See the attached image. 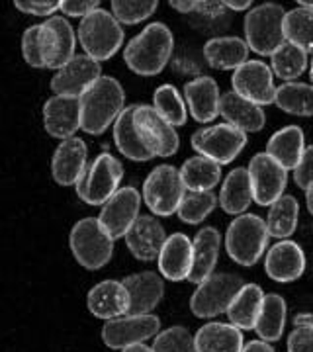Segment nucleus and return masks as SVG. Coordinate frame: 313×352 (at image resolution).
Instances as JSON below:
<instances>
[{
    "mask_svg": "<svg viewBox=\"0 0 313 352\" xmlns=\"http://www.w3.org/2000/svg\"><path fill=\"white\" fill-rule=\"evenodd\" d=\"M175 50V36L163 22L145 25L125 45L124 61L131 73L141 76H155L163 73Z\"/></svg>",
    "mask_w": 313,
    "mask_h": 352,
    "instance_id": "nucleus-1",
    "label": "nucleus"
},
{
    "mask_svg": "<svg viewBox=\"0 0 313 352\" xmlns=\"http://www.w3.org/2000/svg\"><path fill=\"white\" fill-rule=\"evenodd\" d=\"M125 108V92L120 80L102 76L80 96V129L88 135H102L118 122Z\"/></svg>",
    "mask_w": 313,
    "mask_h": 352,
    "instance_id": "nucleus-2",
    "label": "nucleus"
},
{
    "mask_svg": "<svg viewBox=\"0 0 313 352\" xmlns=\"http://www.w3.org/2000/svg\"><path fill=\"white\" fill-rule=\"evenodd\" d=\"M284 18V6L276 2H263L250 8L245 16V41L249 50L257 55L272 57L286 43Z\"/></svg>",
    "mask_w": 313,
    "mask_h": 352,
    "instance_id": "nucleus-3",
    "label": "nucleus"
},
{
    "mask_svg": "<svg viewBox=\"0 0 313 352\" xmlns=\"http://www.w3.org/2000/svg\"><path fill=\"white\" fill-rule=\"evenodd\" d=\"M268 227L257 214H243L235 217L226 233V249L229 258L241 266H252L263 258L268 245Z\"/></svg>",
    "mask_w": 313,
    "mask_h": 352,
    "instance_id": "nucleus-4",
    "label": "nucleus"
},
{
    "mask_svg": "<svg viewBox=\"0 0 313 352\" xmlns=\"http://www.w3.org/2000/svg\"><path fill=\"white\" fill-rule=\"evenodd\" d=\"M78 43L98 63L112 59L124 43V28L112 12L98 8L78 24Z\"/></svg>",
    "mask_w": 313,
    "mask_h": 352,
    "instance_id": "nucleus-5",
    "label": "nucleus"
},
{
    "mask_svg": "<svg viewBox=\"0 0 313 352\" xmlns=\"http://www.w3.org/2000/svg\"><path fill=\"white\" fill-rule=\"evenodd\" d=\"M69 245L76 263L87 270H100L114 254V239L104 231L98 217L76 221L69 235Z\"/></svg>",
    "mask_w": 313,
    "mask_h": 352,
    "instance_id": "nucleus-6",
    "label": "nucleus"
},
{
    "mask_svg": "<svg viewBox=\"0 0 313 352\" xmlns=\"http://www.w3.org/2000/svg\"><path fill=\"white\" fill-rule=\"evenodd\" d=\"M186 196L180 170L173 164H159L143 182V201L157 217L178 214V208Z\"/></svg>",
    "mask_w": 313,
    "mask_h": 352,
    "instance_id": "nucleus-7",
    "label": "nucleus"
},
{
    "mask_svg": "<svg viewBox=\"0 0 313 352\" xmlns=\"http://www.w3.org/2000/svg\"><path fill=\"white\" fill-rule=\"evenodd\" d=\"M124 178V164L110 153H100L90 166L87 175L76 182V196L88 206H104L120 190Z\"/></svg>",
    "mask_w": 313,
    "mask_h": 352,
    "instance_id": "nucleus-8",
    "label": "nucleus"
},
{
    "mask_svg": "<svg viewBox=\"0 0 313 352\" xmlns=\"http://www.w3.org/2000/svg\"><path fill=\"white\" fill-rule=\"evenodd\" d=\"M243 286L245 282L241 276L229 274V272L212 274L208 280L198 284L196 292L192 294L190 311L200 319H212L217 315L227 314L229 305Z\"/></svg>",
    "mask_w": 313,
    "mask_h": 352,
    "instance_id": "nucleus-9",
    "label": "nucleus"
},
{
    "mask_svg": "<svg viewBox=\"0 0 313 352\" xmlns=\"http://www.w3.org/2000/svg\"><path fill=\"white\" fill-rule=\"evenodd\" d=\"M190 145L206 159H212L217 164H229L245 149L247 133L229 124H217L194 131L190 138Z\"/></svg>",
    "mask_w": 313,
    "mask_h": 352,
    "instance_id": "nucleus-10",
    "label": "nucleus"
},
{
    "mask_svg": "<svg viewBox=\"0 0 313 352\" xmlns=\"http://www.w3.org/2000/svg\"><path fill=\"white\" fill-rule=\"evenodd\" d=\"M161 319L157 315H124L110 319L102 327V340L112 351H124L136 344H143L151 337H157Z\"/></svg>",
    "mask_w": 313,
    "mask_h": 352,
    "instance_id": "nucleus-11",
    "label": "nucleus"
},
{
    "mask_svg": "<svg viewBox=\"0 0 313 352\" xmlns=\"http://www.w3.org/2000/svg\"><path fill=\"white\" fill-rule=\"evenodd\" d=\"M133 126L141 141L155 157H173L180 147V138L175 126H171L153 106L138 104L133 113Z\"/></svg>",
    "mask_w": 313,
    "mask_h": 352,
    "instance_id": "nucleus-12",
    "label": "nucleus"
},
{
    "mask_svg": "<svg viewBox=\"0 0 313 352\" xmlns=\"http://www.w3.org/2000/svg\"><path fill=\"white\" fill-rule=\"evenodd\" d=\"M247 168L252 198L259 206H272L284 196V190L288 186V170L280 163H276L268 153H257Z\"/></svg>",
    "mask_w": 313,
    "mask_h": 352,
    "instance_id": "nucleus-13",
    "label": "nucleus"
},
{
    "mask_svg": "<svg viewBox=\"0 0 313 352\" xmlns=\"http://www.w3.org/2000/svg\"><path fill=\"white\" fill-rule=\"evenodd\" d=\"M231 87L233 92L239 96L255 102L259 106H270L276 100L274 73L272 69L263 61L250 59L245 65H241L231 76Z\"/></svg>",
    "mask_w": 313,
    "mask_h": 352,
    "instance_id": "nucleus-14",
    "label": "nucleus"
},
{
    "mask_svg": "<svg viewBox=\"0 0 313 352\" xmlns=\"http://www.w3.org/2000/svg\"><path fill=\"white\" fill-rule=\"evenodd\" d=\"M102 67L88 55H75L51 78V90L55 96L80 98L88 88L102 78Z\"/></svg>",
    "mask_w": 313,
    "mask_h": 352,
    "instance_id": "nucleus-15",
    "label": "nucleus"
},
{
    "mask_svg": "<svg viewBox=\"0 0 313 352\" xmlns=\"http://www.w3.org/2000/svg\"><path fill=\"white\" fill-rule=\"evenodd\" d=\"M139 208H141V194L133 186H125L118 190L102 206L98 221L114 241L122 239L139 219Z\"/></svg>",
    "mask_w": 313,
    "mask_h": 352,
    "instance_id": "nucleus-16",
    "label": "nucleus"
},
{
    "mask_svg": "<svg viewBox=\"0 0 313 352\" xmlns=\"http://www.w3.org/2000/svg\"><path fill=\"white\" fill-rule=\"evenodd\" d=\"M87 143L80 138L65 139L53 153L51 175L59 186H76L88 170Z\"/></svg>",
    "mask_w": 313,
    "mask_h": 352,
    "instance_id": "nucleus-17",
    "label": "nucleus"
},
{
    "mask_svg": "<svg viewBox=\"0 0 313 352\" xmlns=\"http://www.w3.org/2000/svg\"><path fill=\"white\" fill-rule=\"evenodd\" d=\"M124 239L129 252L138 261L151 263L159 258L169 237L164 233V227L159 223L155 215H139V219L127 231Z\"/></svg>",
    "mask_w": 313,
    "mask_h": 352,
    "instance_id": "nucleus-18",
    "label": "nucleus"
},
{
    "mask_svg": "<svg viewBox=\"0 0 313 352\" xmlns=\"http://www.w3.org/2000/svg\"><path fill=\"white\" fill-rule=\"evenodd\" d=\"M43 127L55 139H71L80 129V98L51 96L43 104Z\"/></svg>",
    "mask_w": 313,
    "mask_h": 352,
    "instance_id": "nucleus-19",
    "label": "nucleus"
},
{
    "mask_svg": "<svg viewBox=\"0 0 313 352\" xmlns=\"http://www.w3.org/2000/svg\"><path fill=\"white\" fill-rule=\"evenodd\" d=\"M264 270L270 280L288 284L301 278L305 272V254L298 243L284 239L274 243L264 258Z\"/></svg>",
    "mask_w": 313,
    "mask_h": 352,
    "instance_id": "nucleus-20",
    "label": "nucleus"
},
{
    "mask_svg": "<svg viewBox=\"0 0 313 352\" xmlns=\"http://www.w3.org/2000/svg\"><path fill=\"white\" fill-rule=\"evenodd\" d=\"M87 305L88 311L98 319H118L129 314V294L124 282L104 280L88 292Z\"/></svg>",
    "mask_w": 313,
    "mask_h": 352,
    "instance_id": "nucleus-21",
    "label": "nucleus"
},
{
    "mask_svg": "<svg viewBox=\"0 0 313 352\" xmlns=\"http://www.w3.org/2000/svg\"><path fill=\"white\" fill-rule=\"evenodd\" d=\"M184 100L188 104L190 116L198 124H210L219 116L222 94L219 87L212 76H196L184 85Z\"/></svg>",
    "mask_w": 313,
    "mask_h": 352,
    "instance_id": "nucleus-22",
    "label": "nucleus"
},
{
    "mask_svg": "<svg viewBox=\"0 0 313 352\" xmlns=\"http://www.w3.org/2000/svg\"><path fill=\"white\" fill-rule=\"evenodd\" d=\"M129 294V315H149L164 296V282L157 272H138L122 280Z\"/></svg>",
    "mask_w": 313,
    "mask_h": 352,
    "instance_id": "nucleus-23",
    "label": "nucleus"
},
{
    "mask_svg": "<svg viewBox=\"0 0 313 352\" xmlns=\"http://www.w3.org/2000/svg\"><path fill=\"white\" fill-rule=\"evenodd\" d=\"M41 24H43L45 45H47V69L59 71L75 57V30L63 16H53Z\"/></svg>",
    "mask_w": 313,
    "mask_h": 352,
    "instance_id": "nucleus-24",
    "label": "nucleus"
},
{
    "mask_svg": "<svg viewBox=\"0 0 313 352\" xmlns=\"http://www.w3.org/2000/svg\"><path fill=\"white\" fill-rule=\"evenodd\" d=\"M159 272L171 282L188 280L194 261V243L184 233H173L159 254Z\"/></svg>",
    "mask_w": 313,
    "mask_h": 352,
    "instance_id": "nucleus-25",
    "label": "nucleus"
},
{
    "mask_svg": "<svg viewBox=\"0 0 313 352\" xmlns=\"http://www.w3.org/2000/svg\"><path fill=\"white\" fill-rule=\"evenodd\" d=\"M219 116L226 120V124L237 127L245 133H257L266 124V113H264L263 106L239 96L233 90L222 94Z\"/></svg>",
    "mask_w": 313,
    "mask_h": 352,
    "instance_id": "nucleus-26",
    "label": "nucleus"
},
{
    "mask_svg": "<svg viewBox=\"0 0 313 352\" xmlns=\"http://www.w3.org/2000/svg\"><path fill=\"white\" fill-rule=\"evenodd\" d=\"M192 243H194V261H192V272L188 276V282L198 286L204 280L215 274L213 270L219 258L222 235L215 227H202Z\"/></svg>",
    "mask_w": 313,
    "mask_h": 352,
    "instance_id": "nucleus-27",
    "label": "nucleus"
},
{
    "mask_svg": "<svg viewBox=\"0 0 313 352\" xmlns=\"http://www.w3.org/2000/svg\"><path fill=\"white\" fill-rule=\"evenodd\" d=\"M204 57L210 67L219 71H237L241 65H245L249 59V45L247 41L235 36L226 38H212L204 45Z\"/></svg>",
    "mask_w": 313,
    "mask_h": 352,
    "instance_id": "nucleus-28",
    "label": "nucleus"
},
{
    "mask_svg": "<svg viewBox=\"0 0 313 352\" xmlns=\"http://www.w3.org/2000/svg\"><path fill=\"white\" fill-rule=\"evenodd\" d=\"M252 198V186H250L249 168L237 166L226 176L222 190H219V206L229 215H243L249 210Z\"/></svg>",
    "mask_w": 313,
    "mask_h": 352,
    "instance_id": "nucleus-29",
    "label": "nucleus"
},
{
    "mask_svg": "<svg viewBox=\"0 0 313 352\" xmlns=\"http://www.w3.org/2000/svg\"><path fill=\"white\" fill-rule=\"evenodd\" d=\"M305 151V138L300 126H286L270 135L266 153L286 170H294L300 164Z\"/></svg>",
    "mask_w": 313,
    "mask_h": 352,
    "instance_id": "nucleus-30",
    "label": "nucleus"
},
{
    "mask_svg": "<svg viewBox=\"0 0 313 352\" xmlns=\"http://www.w3.org/2000/svg\"><path fill=\"white\" fill-rule=\"evenodd\" d=\"M196 352H243V333L231 323L212 321L198 329Z\"/></svg>",
    "mask_w": 313,
    "mask_h": 352,
    "instance_id": "nucleus-31",
    "label": "nucleus"
},
{
    "mask_svg": "<svg viewBox=\"0 0 313 352\" xmlns=\"http://www.w3.org/2000/svg\"><path fill=\"white\" fill-rule=\"evenodd\" d=\"M136 108H138V104L127 106L122 116L118 118V122L114 124V143L125 159L136 161V163H145V161L155 159V155L147 149V145L141 141L139 133L136 131V126H133Z\"/></svg>",
    "mask_w": 313,
    "mask_h": 352,
    "instance_id": "nucleus-32",
    "label": "nucleus"
},
{
    "mask_svg": "<svg viewBox=\"0 0 313 352\" xmlns=\"http://www.w3.org/2000/svg\"><path fill=\"white\" fill-rule=\"evenodd\" d=\"M264 292L259 284H245L241 292L235 296L227 309L229 323L241 331H250L257 327L259 315L263 309Z\"/></svg>",
    "mask_w": 313,
    "mask_h": 352,
    "instance_id": "nucleus-33",
    "label": "nucleus"
},
{
    "mask_svg": "<svg viewBox=\"0 0 313 352\" xmlns=\"http://www.w3.org/2000/svg\"><path fill=\"white\" fill-rule=\"evenodd\" d=\"M180 176L188 192H212L222 180V164L196 155L182 163Z\"/></svg>",
    "mask_w": 313,
    "mask_h": 352,
    "instance_id": "nucleus-34",
    "label": "nucleus"
},
{
    "mask_svg": "<svg viewBox=\"0 0 313 352\" xmlns=\"http://www.w3.org/2000/svg\"><path fill=\"white\" fill-rule=\"evenodd\" d=\"M298 221H300V204L294 196L284 194L268 210V217H266L268 235L280 241L288 239L290 235L296 231Z\"/></svg>",
    "mask_w": 313,
    "mask_h": 352,
    "instance_id": "nucleus-35",
    "label": "nucleus"
},
{
    "mask_svg": "<svg viewBox=\"0 0 313 352\" xmlns=\"http://www.w3.org/2000/svg\"><path fill=\"white\" fill-rule=\"evenodd\" d=\"M286 327V302L278 294H266L264 296L263 309L257 321V335L266 342H274L282 337Z\"/></svg>",
    "mask_w": 313,
    "mask_h": 352,
    "instance_id": "nucleus-36",
    "label": "nucleus"
},
{
    "mask_svg": "<svg viewBox=\"0 0 313 352\" xmlns=\"http://www.w3.org/2000/svg\"><path fill=\"white\" fill-rule=\"evenodd\" d=\"M274 104L282 112L312 118L313 116V85L307 82H284L276 90Z\"/></svg>",
    "mask_w": 313,
    "mask_h": 352,
    "instance_id": "nucleus-37",
    "label": "nucleus"
},
{
    "mask_svg": "<svg viewBox=\"0 0 313 352\" xmlns=\"http://www.w3.org/2000/svg\"><path fill=\"white\" fill-rule=\"evenodd\" d=\"M270 69L278 78H282L286 82H294L307 69V53L300 50L298 45H292L286 41L270 57Z\"/></svg>",
    "mask_w": 313,
    "mask_h": 352,
    "instance_id": "nucleus-38",
    "label": "nucleus"
},
{
    "mask_svg": "<svg viewBox=\"0 0 313 352\" xmlns=\"http://www.w3.org/2000/svg\"><path fill=\"white\" fill-rule=\"evenodd\" d=\"M284 38L298 45L307 55L313 53V12L305 8H294L284 18Z\"/></svg>",
    "mask_w": 313,
    "mask_h": 352,
    "instance_id": "nucleus-39",
    "label": "nucleus"
},
{
    "mask_svg": "<svg viewBox=\"0 0 313 352\" xmlns=\"http://www.w3.org/2000/svg\"><path fill=\"white\" fill-rule=\"evenodd\" d=\"M153 108L163 116L171 126L180 127L186 124V100L173 85H161L153 92Z\"/></svg>",
    "mask_w": 313,
    "mask_h": 352,
    "instance_id": "nucleus-40",
    "label": "nucleus"
},
{
    "mask_svg": "<svg viewBox=\"0 0 313 352\" xmlns=\"http://www.w3.org/2000/svg\"><path fill=\"white\" fill-rule=\"evenodd\" d=\"M219 198L213 192H188L178 208V217L188 226H198L215 210Z\"/></svg>",
    "mask_w": 313,
    "mask_h": 352,
    "instance_id": "nucleus-41",
    "label": "nucleus"
},
{
    "mask_svg": "<svg viewBox=\"0 0 313 352\" xmlns=\"http://www.w3.org/2000/svg\"><path fill=\"white\" fill-rule=\"evenodd\" d=\"M157 0H112L114 18L122 25H136L157 12Z\"/></svg>",
    "mask_w": 313,
    "mask_h": 352,
    "instance_id": "nucleus-42",
    "label": "nucleus"
},
{
    "mask_svg": "<svg viewBox=\"0 0 313 352\" xmlns=\"http://www.w3.org/2000/svg\"><path fill=\"white\" fill-rule=\"evenodd\" d=\"M22 55L24 61L34 69H47V45L43 24L30 25L22 36Z\"/></svg>",
    "mask_w": 313,
    "mask_h": 352,
    "instance_id": "nucleus-43",
    "label": "nucleus"
},
{
    "mask_svg": "<svg viewBox=\"0 0 313 352\" xmlns=\"http://www.w3.org/2000/svg\"><path fill=\"white\" fill-rule=\"evenodd\" d=\"M153 352H196V337L186 327H169L153 340Z\"/></svg>",
    "mask_w": 313,
    "mask_h": 352,
    "instance_id": "nucleus-44",
    "label": "nucleus"
},
{
    "mask_svg": "<svg viewBox=\"0 0 313 352\" xmlns=\"http://www.w3.org/2000/svg\"><path fill=\"white\" fill-rule=\"evenodd\" d=\"M14 8L24 14L39 16V18H53V14L61 10V2L57 0H14Z\"/></svg>",
    "mask_w": 313,
    "mask_h": 352,
    "instance_id": "nucleus-45",
    "label": "nucleus"
},
{
    "mask_svg": "<svg viewBox=\"0 0 313 352\" xmlns=\"http://www.w3.org/2000/svg\"><path fill=\"white\" fill-rule=\"evenodd\" d=\"M294 182L301 190H307L313 184V145H307L300 164L294 168Z\"/></svg>",
    "mask_w": 313,
    "mask_h": 352,
    "instance_id": "nucleus-46",
    "label": "nucleus"
},
{
    "mask_svg": "<svg viewBox=\"0 0 313 352\" xmlns=\"http://www.w3.org/2000/svg\"><path fill=\"white\" fill-rule=\"evenodd\" d=\"M100 8L98 0H63L61 12L71 16V18H80L85 20L88 14L96 12Z\"/></svg>",
    "mask_w": 313,
    "mask_h": 352,
    "instance_id": "nucleus-47",
    "label": "nucleus"
},
{
    "mask_svg": "<svg viewBox=\"0 0 313 352\" xmlns=\"http://www.w3.org/2000/svg\"><path fill=\"white\" fill-rule=\"evenodd\" d=\"M288 352H313V327H294L288 337Z\"/></svg>",
    "mask_w": 313,
    "mask_h": 352,
    "instance_id": "nucleus-48",
    "label": "nucleus"
},
{
    "mask_svg": "<svg viewBox=\"0 0 313 352\" xmlns=\"http://www.w3.org/2000/svg\"><path fill=\"white\" fill-rule=\"evenodd\" d=\"M171 8H175L176 12H204L206 8H210V2H182V0H171L169 2Z\"/></svg>",
    "mask_w": 313,
    "mask_h": 352,
    "instance_id": "nucleus-49",
    "label": "nucleus"
},
{
    "mask_svg": "<svg viewBox=\"0 0 313 352\" xmlns=\"http://www.w3.org/2000/svg\"><path fill=\"white\" fill-rule=\"evenodd\" d=\"M243 352H274V349L266 342V340L259 339V340H250L245 344Z\"/></svg>",
    "mask_w": 313,
    "mask_h": 352,
    "instance_id": "nucleus-50",
    "label": "nucleus"
},
{
    "mask_svg": "<svg viewBox=\"0 0 313 352\" xmlns=\"http://www.w3.org/2000/svg\"><path fill=\"white\" fill-rule=\"evenodd\" d=\"M294 327H313V314H298L294 317Z\"/></svg>",
    "mask_w": 313,
    "mask_h": 352,
    "instance_id": "nucleus-51",
    "label": "nucleus"
},
{
    "mask_svg": "<svg viewBox=\"0 0 313 352\" xmlns=\"http://www.w3.org/2000/svg\"><path fill=\"white\" fill-rule=\"evenodd\" d=\"M224 6L231 8V10H235V12H241V10H250L252 2H250V0H243V2H235V0H226V2H224Z\"/></svg>",
    "mask_w": 313,
    "mask_h": 352,
    "instance_id": "nucleus-52",
    "label": "nucleus"
},
{
    "mask_svg": "<svg viewBox=\"0 0 313 352\" xmlns=\"http://www.w3.org/2000/svg\"><path fill=\"white\" fill-rule=\"evenodd\" d=\"M305 206H307L310 214L313 215V184L310 186V188L305 190Z\"/></svg>",
    "mask_w": 313,
    "mask_h": 352,
    "instance_id": "nucleus-53",
    "label": "nucleus"
},
{
    "mask_svg": "<svg viewBox=\"0 0 313 352\" xmlns=\"http://www.w3.org/2000/svg\"><path fill=\"white\" fill-rule=\"evenodd\" d=\"M122 352H153V349L145 346V344H136V346H129V349H124Z\"/></svg>",
    "mask_w": 313,
    "mask_h": 352,
    "instance_id": "nucleus-54",
    "label": "nucleus"
},
{
    "mask_svg": "<svg viewBox=\"0 0 313 352\" xmlns=\"http://www.w3.org/2000/svg\"><path fill=\"white\" fill-rule=\"evenodd\" d=\"M298 6H300V8H305V10H312L313 12V0H300Z\"/></svg>",
    "mask_w": 313,
    "mask_h": 352,
    "instance_id": "nucleus-55",
    "label": "nucleus"
},
{
    "mask_svg": "<svg viewBox=\"0 0 313 352\" xmlns=\"http://www.w3.org/2000/svg\"><path fill=\"white\" fill-rule=\"evenodd\" d=\"M310 78H312V82H313V59H312V65H310Z\"/></svg>",
    "mask_w": 313,
    "mask_h": 352,
    "instance_id": "nucleus-56",
    "label": "nucleus"
}]
</instances>
